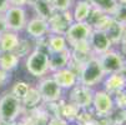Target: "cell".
I'll return each instance as SVG.
<instances>
[{
    "mask_svg": "<svg viewBox=\"0 0 126 125\" xmlns=\"http://www.w3.org/2000/svg\"><path fill=\"white\" fill-rule=\"evenodd\" d=\"M105 76L106 75L101 68L99 59L94 56L81 66V69L79 70V74H78V80L80 81L81 85L93 88L94 85L102 81Z\"/></svg>",
    "mask_w": 126,
    "mask_h": 125,
    "instance_id": "6da1fadb",
    "label": "cell"
},
{
    "mask_svg": "<svg viewBox=\"0 0 126 125\" xmlns=\"http://www.w3.org/2000/svg\"><path fill=\"white\" fill-rule=\"evenodd\" d=\"M25 66L29 73L35 78H41L49 71V54L46 51L35 49L26 58Z\"/></svg>",
    "mask_w": 126,
    "mask_h": 125,
    "instance_id": "7a4b0ae2",
    "label": "cell"
},
{
    "mask_svg": "<svg viewBox=\"0 0 126 125\" xmlns=\"http://www.w3.org/2000/svg\"><path fill=\"white\" fill-rule=\"evenodd\" d=\"M21 101L11 93L4 94L0 98V121L6 124L14 123L21 111Z\"/></svg>",
    "mask_w": 126,
    "mask_h": 125,
    "instance_id": "3957f363",
    "label": "cell"
},
{
    "mask_svg": "<svg viewBox=\"0 0 126 125\" xmlns=\"http://www.w3.org/2000/svg\"><path fill=\"white\" fill-rule=\"evenodd\" d=\"M93 29L90 28V25L85 21L82 23H76L74 21L67 29V31L65 33V39L67 41V45H70L71 48H74L79 44L86 43L90 38Z\"/></svg>",
    "mask_w": 126,
    "mask_h": 125,
    "instance_id": "277c9868",
    "label": "cell"
},
{
    "mask_svg": "<svg viewBox=\"0 0 126 125\" xmlns=\"http://www.w3.org/2000/svg\"><path fill=\"white\" fill-rule=\"evenodd\" d=\"M4 19L8 30L19 33L25 29V25L28 23L26 10L24 9V6H9V9L4 13Z\"/></svg>",
    "mask_w": 126,
    "mask_h": 125,
    "instance_id": "5b68a950",
    "label": "cell"
},
{
    "mask_svg": "<svg viewBox=\"0 0 126 125\" xmlns=\"http://www.w3.org/2000/svg\"><path fill=\"white\" fill-rule=\"evenodd\" d=\"M99 61L101 64V68L104 70L105 75H110V74H115V73H121L124 70L125 61L121 56L120 53L114 51V50H107L104 54L99 55Z\"/></svg>",
    "mask_w": 126,
    "mask_h": 125,
    "instance_id": "8992f818",
    "label": "cell"
},
{
    "mask_svg": "<svg viewBox=\"0 0 126 125\" xmlns=\"http://www.w3.org/2000/svg\"><path fill=\"white\" fill-rule=\"evenodd\" d=\"M93 98H94V91L91 88L85 86V85H75L71 88L70 93V101L73 105H75L78 109H86L93 104Z\"/></svg>",
    "mask_w": 126,
    "mask_h": 125,
    "instance_id": "52a82bcc",
    "label": "cell"
},
{
    "mask_svg": "<svg viewBox=\"0 0 126 125\" xmlns=\"http://www.w3.org/2000/svg\"><path fill=\"white\" fill-rule=\"evenodd\" d=\"M74 23L73 19V13L70 10L66 11H56L54 16L47 21L49 24V31L51 34H59V35H65L67 31L69 26Z\"/></svg>",
    "mask_w": 126,
    "mask_h": 125,
    "instance_id": "ba28073f",
    "label": "cell"
},
{
    "mask_svg": "<svg viewBox=\"0 0 126 125\" xmlns=\"http://www.w3.org/2000/svg\"><path fill=\"white\" fill-rule=\"evenodd\" d=\"M36 89L40 94L41 100H44L46 103L58 101V100L61 99V95H63V89L54 81L52 78L43 79L39 83Z\"/></svg>",
    "mask_w": 126,
    "mask_h": 125,
    "instance_id": "9c48e42d",
    "label": "cell"
},
{
    "mask_svg": "<svg viewBox=\"0 0 126 125\" xmlns=\"http://www.w3.org/2000/svg\"><path fill=\"white\" fill-rule=\"evenodd\" d=\"M114 98L105 90H99L94 93L93 98V106L95 109V113L99 116H107L112 113L114 109Z\"/></svg>",
    "mask_w": 126,
    "mask_h": 125,
    "instance_id": "30bf717a",
    "label": "cell"
},
{
    "mask_svg": "<svg viewBox=\"0 0 126 125\" xmlns=\"http://www.w3.org/2000/svg\"><path fill=\"white\" fill-rule=\"evenodd\" d=\"M87 43H89L91 51L94 54H99V55L104 54L107 50H110L112 46L110 39L107 38V35L101 30H93Z\"/></svg>",
    "mask_w": 126,
    "mask_h": 125,
    "instance_id": "8fae6325",
    "label": "cell"
},
{
    "mask_svg": "<svg viewBox=\"0 0 126 125\" xmlns=\"http://www.w3.org/2000/svg\"><path fill=\"white\" fill-rule=\"evenodd\" d=\"M25 30L29 36H31L34 39H41L44 36H47V34L50 33L47 21L41 19V18H38V16L32 18V19H30L26 23Z\"/></svg>",
    "mask_w": 126,
    "mask_h": 125,
    "instance_id": "7c38bea8",
    "label": "cell"
},
{
    "mask_svg": "<svg viewBox=\"0 0 126 125\" xmlns=\"http://www.w3.org/2000/svg\"><path fill=\"white\" fill-rule=\"evenodd\" d=\"M52 79L61 89H71L78 83V74L70 68H64L54 71Z\"/></svg>",
    "mask_w": 126,
    "mask_h": 125,
    "instance_id": "4fadbf2b",
    "label": "cell"
},
{
    "mask_svg": "<svg viewBox=\"0 0 126 125\" xmlns=\"http://www.w3.org/2000/svg\"><path fill=\"white\" fill-rule=\"evenodd\" d=\"M126 89V76L122 73H115L107 75L105 79V91L110 95H116Z\"/></svg>",
    "mask_w": 126,
    "mask_h": 125,
    "instance_id": "5bb4252c",
    "label": "cell"
},
{
    "mask_svg": "<svg viewBox=\"0 0 126 125\" xmlns=\"http://www.w3.org/2000/svg\"><path fill=\"white\" fill-rule=\"evenodd\" d=\"M71 60V50L66 49L61 53H52L49 54V70L56 71L69 66Z\"/></svg>",
    "mask_w": 126,
    "mask_h": 125,
    "instance_id": "9a60e30c",
    "label": "cell"
},
{
    "mask_svg": "<svg viewBox=\"0 0 126 125\" xmlns=\"http://www.w3.org/2000/svg\"><path fill=\"white\" fill-rule=\"evenodd\" d=\"M20 41V38L17 33L6 30L1 36H0V46H1L3 53H14V50L17 48Z\"/></svg>",
    "mask_w": 126,
    "mask_h": 125,
    "instance_id": "2e32d148",
    "label": "cell"
},
{
    "mask_svg": "<svg viewBox=\"0 0 126 125\" xmlns=\"http://www.w3.org/2000/svg\"><path fill=\"white\" fill-rule=\"evenodd\" d=\"M125 29H126V26H124L122 24L117 23L116 20L111 19L110 24L107 25V28L104 30V33L107 35V38L110 39L111 44H119V43H121Z\"/></svg>",
    "mask_w": 126,
    "mask_h": 125,
    "instance_id": "e0dca14e",
    "label": "cell"
},
{
    "mask_svg": "<svg viewBox=\"0 0 126 125\" xmlns=\"http://www.w3.org/2000/svg\"><path fill=\"white\" fill-rule=\"evenodd\" d=\"M32 8L36 13L38 18H41L46 21H49L54 16V14L56 13L50 0H36V3L32 5Z\"/></svg>",
    "mask_w": 126,
    "mask_h": 125,
    "instance_id": "ac0fdd59",
    "label": "cell"
},
{
    "mask_svg": "<svg viewBox=\"0 0 126 125\" xmlns=\"http://www.w3.org/2000/svg\"><path fill=\"white\" fill-rule=\"evenodd\" d=\"M47 48H49V54H52V53H61L69 49V45L64 35L51 34L47 35Z\"/></svg>",
    "mask_w": 126,
    "mask_h": 125,
    "instance_id": "d6986e66",
    "label": "cell"
},
{
    "mask_svg": "<svg viewBox=\"0 0 126 125\" xmlns=\"http://www.w3.org/2000/svg\"><path fill=\"white\" fill-rule=\"evenodd\" d=\"M91 10H93V6L90 5L86 0H79L75 4V8H74V11H73L74 21H76V23L86 21V19L89 18Z\"/></svg>",
    "mask_w": 126,
    "mask_h": 125,
    "instance_id": "ffe728a7",
    "label": "cell"
},
{
    "mask_svg": "<svg viewBox=\"0 0 126 125\" xmlns=\"http://www.w3.org/2000/svg\"><path fill=\"white\" fill-rule=\"evenodd\" d=\"M94 9H97L107 15H112L119 5L117 0H86Z\"/></svg>",
    "mask_w": 126,
    "mask_h": 125,
    "instance_id": "44dd1931",
    "label": "cell"
},
{
    "mask_svg": "<svg viewBox=\"0 0 126 125\" xmlns=\"http://www.w3.org/2000/svg\"><path fill=\"white\" fill-rule=\"evenodd\" d=\"M20 61V58L15 55L14 53H3L0 55V69H3L5 71H11L17 68Z\"/></svg>",
    "mask_w": 126,
    "mask_h": 125,
    "instance_id": "7402d4cb",
    "label": "cell"
},
{
    "mask_svg": "<svg viewBox=\"0 0 126 125\" xmlns=\"http://www.w3.org/2000/svg\"><path fill=\"white\" fill-rule=\"evenodd\" d=\"M30 88H31V86H30L28 83H25V81H16V83L13 85L10 93H11L16 99H19L20 101H23V100L25 99V96L28 95Z\"/></svg>",
    "mask_w": 126,
    "mask_h": 125,
    "instance_id": "603a6c76",
    "label": "cell"
},
{
    "mask_svg": "<svg viewBox=\"0 0 126 125\" xmlns=\"http://www.w3.org/2000/svg\"><path fill=\"white\" fill-rule=\"evenodd\" d=\"M40 100H41V98H40V94H39V91H38V89L30 88L28 95H26L25 99L21 101V104H24L26 108H32V106H36V105L40 103Z\"/></svg>",
    "mask_w": 126,
    "mask_h": 125,
    "instance_id": "cb8c5ba5",
    "label": "cell"
},
{
    "mask_svg": "<svg viewBox=\"0 0 126 125\" xmlns=\"http://www.w3.org/2000/svg\"><path fill=\"white\" fill-rule=\"evenodd\" d=\"M111 18L117 23L126 26V4H119L115 13L111 15Z\"/></svg>",
    "mask_w": 126,
    "mask_h": 125,
    "instance_id": "d4e9b609",
    "label": "cell"
},
{
    "mask_svg": "<svg viewBox=\"0 0 126 125\" xmlns=\"http://www.w3.org/2000/svg\"><path fill=\"white\" fill-rule=\"evenodd\" d=\"M29 50H30V43H29V40L20 39L19 45H17V48L14 50V54L17 55L19 58H21V56L29 55Z\"/></svg>",
    "mask_w": 126,
    "mask_h": 125,
    "instance_id": "484cf974",
    "label": "cell"
},
{
    "mask_svg": "<svg viewBox=\"0 0 126 125\" xmlns=\"http://www.w3.org/2000/svg\"><path fill=\"white\" fill-rule=\"evenodd\" d=\"M55 11H66V10H70L71 8V3L73 0H50Z\"/></svg>",
    "mask_w": 126,
    "mask_h": 125,
    "instance_id": "4316f807",
    "label": "cell"
},
{
    "mask_svg": "<svg viewBox=\"0 0 126 125\" xmlns=\"http://www.w3.org/2000/svg\"><path fill=\"white\" fill-rule=\"evenodd\" d=\"M10 71H5L0 69V86H5L10 81Z\"/></svg>",
    "mask_w": 126,
    "mask_h": 125,
    "instance_id": "83f0119b",
    "label": "cell"
},
{
    "mask_svg": "<svg viewBox=\"0 0 126 125\" xmlns=\"http://www.w3.org/2000/svg\"><path fill=\"white\" fill-rule=\"evenodd\" d=\"M8 30L6 28V23H5V19H4V14H0V36Z\"/></svg>",
    "mask_w": 126,
    "mask_h": 125,
    "instance_id": "f1b7e54d",
    "label": "cell"
},
{
    "mask_svg": "<svg viewBox=\"0 0 126 125\" xmlns=\"http://www.w3.org/2000/svg\"><path fill=\"white\" fill-rule=\"evenodd\" d=\"M10 6H24L28 5V0H9Z\"/></svg>",
    "mask_w": 126,
    "mask_h": 125,
    "instance_id": "f546056e",
    "label": "cell"
},
{
    "mask_svg": "<svg viewBox=\"0 0 126 125\" xmlns=\"http://www.w3.org/2000/svg\"><path fill=\"white\" fill-rule=\"evenodd\" d=\"M9 0H0V14H4L9 9Z\"/></svg>",
    "mask_w": 126,
    "mask_h": 125,
    "instance_id": "4dcf8cb0",
    "label": "cell"
},
{
    "mask_svg": "<svg viewBox=\"0 0 126 125\" xmlns=\"http://www.w3.org/2000/svg\"><path fill=\"white\" fill-rule=\"evenodd\" d=\"M49 125H67V124H66L61 118H54V119L50 120Z\"/></svg>",
    "mask_w": 126,
    "mask_h": 125,
    "instance_id": "1f68e13d",
    "label": "cell"
},
{
    "mask_svg": "<svg viewBox=\"0 0 126 125\" xmlns=\"http://www.w3.org/2000/svg\"><path fill=\"white\" fill-rule=\"evenodd\" d=\"M35 3H36V0H28V5H31L32 6Z\"/></svg>",
    "mask_w": 126,
    "mask_h": 125,
    "instance_id": "d6a6232c",
    "label": "cell"
},
{
    "mask_svg": "<svg viewBox=\"0 0 126 125\" xmlns=\"http://www.w3.org/2000/svg\"><path fill=\"white\" fill-rule=\"evenodd\" d=\"M119 4H126V0H117Z\"/></svg>",
    "mask_w": 126,
    "mask_h": 125,
    "instance_id": "836d02e7",
    "label": "cell"
},
{
    "mask_svg": "<svg viewBox=\"0 0 126 125\" xmlns=\"http://www.w3.org/2000/svg\"><path fill=\"white\" fill-rule=\"evenodd\" d=\"M122 73H124V74H125V76H126V66L124 68V70H122Z\"/></svg>",
    "mask_w": 126,
    "mask_h": 125,
    "instance_id": "e575fe53",
    "label": "cell"
},
{
    "mask_svg": "<svg viewBox=\"0 0 126 125\" xmlns=\"http://www.w3.org/2000/svg\"><path fill=\"white\" fill-rule=\"evenodd\" d=\"M3 54V50H1V46H0V55Z\"/></svg>",
    "mask_w": 126,
    "mask_h": 125,
    "instance_id": "d590c367",
    "label": "cell"
}]
</instances>
